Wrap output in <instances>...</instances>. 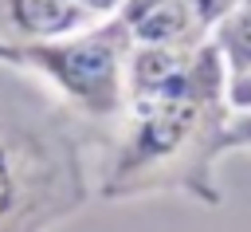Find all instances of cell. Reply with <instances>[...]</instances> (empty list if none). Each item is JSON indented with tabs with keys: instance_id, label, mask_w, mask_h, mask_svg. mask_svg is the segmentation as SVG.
<instances>
[{
	"instance_id": "obj_1",
	"label": "cell",
	"mask_w": 251,
	"mask_h": 232,
	"mask_svg": "<svg viewBox=\"0 0 251 232\" xmlns=\"http://www.w3.org/2000/svg\"><path fill=\"white\" fill-rule=\"evenodd\" d=\"M86 118L39 75L0 59V232H39L98 197Z\"/></svg>"
},
{
	"instance_id": "obj_2",
	"label": "cell",
	"mask_w": 251,
	"mask_h": 232,
	"mask_svg": "<svg viewBox=\"0 0 251 232\" xmlns=\"http://www.w3.org/2000/svg\"><path fill=\"white\" fill-rule=\"evenodd\" d=\"M227 94L137 98L114 122L110 161L98 173L102 201L184 193L204 208L224 204L216 161L227 153Z\"/></svg>"
},
{
	"instance_id": "obj_3",
	"label": "cell",
	"mask_w": 251,
	"mask_h": 232,
	"mask_svg": "<svg viewBox=\"0 0 251 232\" xmlns=\"http://www.w3.org/2000/svg\"><path fill=\"white\" fill-rule=\"evenodd\" d=\"M129 47H133V35L114 12L59 39L20 43V59L78 118H86L90 126H114L129 102V90H126Z\"/></svg>"
},
{
	"instance_id": "obj_4",
	"label": "cell",
	"mask_w": 251,
	"mask_h": 232,
	"mask_svg": "<svg viewBox=\"0 0 251 232\" xmlns=\"http://www.w3.org/2000/svg\"><path fill=\"white\" fill-rule=\"evenodd\" d=\"M239 0H126L118 8L133 43H165V47H196L212 39L216 24Z\"/></svg>"
},
{
	"instance_id": "obj_5",
	"label": "cell",
	"mask_w": 251,
	"mask_h": 232,
	"mask_svg": "<svg viewBox=\"0 0 251 232\" xmlns=\"http://www.w3.org/2000/svg\"><path fill=\"white\" fill-rule=\"evenodd\" d=\"M86 4L78 0H0V35L8 43H35V39H59L86 24H94Z\"/></svg>"
},
{
	"instance_id": "obj_6",
	"label": "cell",
	"mask_w": 251,
	"mask_h": 232,
	"mask_svg": "<svg viewBox=\"0 0 251 232\" xmlns=\"http://www.w3.org/2000/svg\"><path fill=\"white\" fill-rule=\"evenodd\" d=\"M212 39H216V47H220V55H224V63H227V75L251 67V8L235 4V8L216 24Z\"/></svg>"
},
{
	"instance_id": "obj_7",
	"label": "cell",
	"mask_w": 251,
	"mask_h": 232,
	"mask_svg": "<svg viewBox=\"0 0 251 232\" xmlns=\"http://www.w3.org/2000/svg\"><path fill=\"white\" fill-rule=\"evenodd\" d=\"M227 106L231 110H251V67L227 75Z\"/></svg>"
},
{
	"instance_id": "obj_8",
	"label": "cell",
	"mask_w": 251,
	"mask_h": 232,
	"mask_svg": "<svg viewBox=\"0 0 251 232\" xmlns=\"http://www.w3.org/2000/svg\"><path fill=\"white\" fill-rule=\"evenodd\" d=\"M227 149H251V110H231V118H227Z\"/></svg>"
},
{
	"instance_id": "obj_9",
	"label": "cell",
	"mask_w": 251,
	"mask_h": 232,
	"mask_svg": "<svg viewBox=\"0 0 251 232\" xmlns=\"http://www.w3.org/2000/svg\"><path fill=\"white\" fill-rule=\"evenodd\" d=\"M78 4H86L94 16H114V12H118L126 0H78Z\"/></svg>"
},
{
	"instance_id": "obj_10",
	"label": "cell",
	"mask_w": 251,
	"mask_h": 232,
	"mask_svg": "<svg viewBox=\"0 0 251 232\" xmlns=\"http://www.w3.org/2000/svg\"><path fill=\"white\" fill-rule=\"evenodd\" d=\"M0 59H4V63H16V67H24V59H20V47H16V43H8L4 35H0Z\"/></svg>"
},
{
	"instance_id": "obj_11",
	"label": "cell",
	"mask_w": 251,
	"mask_h": 232,
	"mask_svg": "<svg viewBox=\"0 0 251 232\" xmlns=\"http://www.w3.org/2000/svg\"><path fill=\"white\" fill-rule=\"evenodd\" d=\"M239 4H243V8H251V0H239Z\"/></svg>"
}]
</instances>
